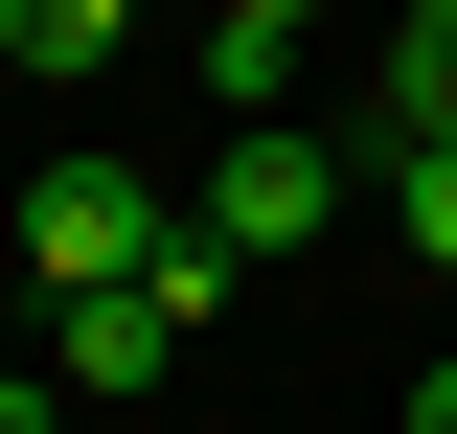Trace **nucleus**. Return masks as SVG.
Listing matches in <instances>:
<instances>
[{"label":"nucleus","mask_w":457,"mask_h":434,"mask_svg":"<svg viewBox=\"0 0 457 434\" xmlns=\"http://www.w3.org/2000/svg\"><path fill=\"white\" fill-rule=\"evenodd\" d=\"M366 183H389V229L457 274V138H366Z\"/></svg>","instance_id":"obj_7"},{"label":"nucleus","mask_w":457,"mask_h":434,"mask_svg":"<svg viewBox=\"0 0 457 434\" xmlns=\"http://www.w3.org/2000/svg\"><path fill=\"white\" fill-rule=\"evenodd\" d=\"M0 434H69V388H23V366H0Z\"/></svg>","instance_id":"obj_8"},{"label":"nucleus","mask_w":457,"mask_h":434,"mask_svg":"<svg viewBox=\"0 0 457 434\" xmlns=\"http://www.w3.org/2000/svg\"><path fill=\"white\" fill-rule=\"evenodd\" d=\"M411 434H457V366H435V388H411Z\"/></svg>","instance_id":"obj_9"},{"label":"nucleus","mask_w":457,"mask_h":434,"mask_svg":"<svg viewBox=\"0 0 457 434\" xmlns=\"http://www.w3.org/2000/svg\"><path fill=\"white\" fill-rule=\"evenodd\" d=\"M343 183H366V161H343V138H297V114H228V138H206V229H228V252H320Z\"/></svg>","instance_id":"obj_1"},{"label":"nucleus","mask_w":457,"mask_h":434,"mask_svg":"<svg viewBox=\"0 0 457 434\" xmlns=\"http://www.w3.org/2000/svg\"><path fill=\"white\" fill-rule=\"evenodd\" d=\"M366 114H389V138H457V0H389V46H366Z\"/></svg>","instance_id":"obj_5"},{"label":"nucleus","mask_w":457,"mask_h":434,"mask_svg":"<svg viewBox=\"0 0 457 434\" xmlns=\"http://www.w3.org/2000/svg\"><path fill=\"white\" fill-rule=\"evenodd\" d=\"M252 23H320V0H252Z\"/></svg>","instance_id":"obj_10"},{"label":"nucleus","mask_w":457,"mask_h":434,"mask_svg":"<svg viewBox=\"0 0 457 434\" xmlns=\"http://www.w3.org/2000/svg\"><path fill=\"white\" fill-rule=\"evenodd\" d=\"M161 366H183V297H161V274H92V297H46V388H92V412H137Z\"/></svg>","instance_id":"obj_3"},{"label":"nucleus","mask_w":457,"mask_h":434,"mask_svg":"<svg viewBox=\"0 0 457 434\" xmlns=\"http://www.w3.org/2000/svg\"><path fill=\"white\" fill-rule=\"evenodd\" d=\"M137 23H161V0H0V69H46V92H69V69H114Z\"/></svg>","instance_id":"obj_6"},{"label":"nucleus","mask_w":457,"mask_h":434,"mask_svg":"<svg viewBox=\"0 0 457 434\" xmlns=\"http://www.w3.org/2000/svg\"><path fill=\"white\" fill-rule=\"evenodd\" d=\"M161 183H137V161H46V183H23V274H46V297H92V274H137V252H161Z\"/></svg>","instance_id":"obj_2"},{"label":"nucleus","mask_w":457,"mask_h":434,"mask_svg":"<svg viewBox=\"0 0 457 434\" xmlns=\"http://www.w3.org/2000/svg\"><path fill=\"white\" fill-rule=\"evenodd\" d=\"M183 69H206V114H297L320 23H252V0H183Z\"/></svg>","instance_id":"obj_4"}]
</instances>
